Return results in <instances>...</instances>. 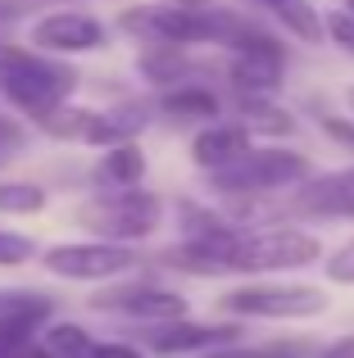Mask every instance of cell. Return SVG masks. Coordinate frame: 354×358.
I'll list each match as a JSON object with an SVG mask.
<instances>
[{
    "instance_id": "obj_1",
    "label": "cell",
    "mask_w": 354,
    "mask_h": 358,
    "mask_svg": "<svg viewBox=\"0 0 354 358\" xmlns=\"http://www.w3.org/2000/svg\"><path fill=\"white\" fill-rule=\"evenodd\" d=\"M78 91V69L64 59L32 50L18 41H0V100L14 109L27 127L50 118L55 109L73 105Z\"/></svg>"
},
{
    "instance_id": "obj_2",
    "label": "cell",
    "mask_w": 354,
    "mask_h": 358,
    "mask_svg": "<svg viewBox=\"0 0 354 358\" xmlns=\"http://www.w3.org/2000/svg\"><path fill=\"white\" fill-rule=\"evenodd\" d=\"M313 177L309 155L291 145H255L236 168L209 177V186L222 200H277V195H291L295 186H304Z\"/></svg>"
},
{
    "instance_id": "obj_3",
    "label": "cell",
    "mask_w": 354,
    "mask_h": 358,
    "mask_svg": "<svg viewBox=\"0 0 354 358\" xmlns=\"http://www.w3.org/2000/svg\"><path fill=\"white\" fill-rule=\"evenodd\" d=\"M73 222H78L82 231H91L96 241H109V245H141L150 241L155 231H160L164 222V200L155 191H118V195H96L91 191V200L78 204V213H73Z\"/></svg>"
},
{
    "instance_id": "obj_4",
    "label": "cell",
    "mask_w": 354,
    "mask_h": 358,
    "mask_svg": "<svg viewBox=\"0 0 354 358\" xmlns=\"http://www.w3.org/2000/svg\"><path fill=\"white\" fill-rule=\"evenodd\" d=\"M222 317H259V322H300V317H318L327 313V295L318 286L304 281H241V286L218 295Z\"/></svg>"
},
{
    "instance_id": "obj_5",
    "label": "cell",
    "mask_w": 354,
    "mask_h": 358,
    "mask_svg": "<svg viewBox=\"0 0 354 358\" xmlns=\"http://www.w3.org/2000/svg\"><path fill=\"white\" fill-rule=\"evenodd\" d=\"M36 263H41L50 277H59V281L114 286V281L132 277V272L141 268V263H150V259H141L132 245H109V241L87 236V241H55V245H45Z\"/></svg>"
},
{
    "instance_id": "obj_6",
    "label": "cell",
    "mask_w": 354,
    "mask_h": 358,
    "mask_svg": "<svg viewBox=\"0 0 354 358\" xmlns=\"http://www.w3.org/2000/svg\"><path fill=\"white\" fill-rule=\"evenodd\" d=\"M323 259L318 236L300 227H246L232 250V277H273V272L309 268Z\"/></svg>"
},
{
    "instance_id": "obj_7",
    "label": "cell",
    "mask_w": 354,
    "mask_h": 358,
    "mask_svg": "<svg viewBox=\"0 0 354 358\" xmlns=\"http://www.w3.org/2000/svg\"><path fill=\"white\" fill-rule=\"evenodd\" d=\"M96 313H114V317H127V322L136 327H164V322H177V317H186V295L173 286H164V281L155 277H123L114 281V286H100L96 295L87 299Z\"/></svg>"
},
{
    "instance_id": "obj_8",
    "label": "cell",
    "mask_w": 354,
    "mask_h": 358,
    "mask_svg": "<svg viewBox=\"0 0 354 358\" xmlns=\"http://www.w3.org/2000/svg\"><path fill=\"white\" fill-rule=\"evenodd\" d=\"M27 45L50 59L69 64L73 55H100L109 45V27L105 18H96L91 9H50V14L32 18L27 27Z\"/></svg>"
},
{
    "instance_id": "obj_9",
    "label": "cell",
    "mask_w": 354,
    "mask_h": 358,
    "mask_svg": "<svg viewBox=\"0 0 354 358\" xmlns=\"http://www.w3.org/2000/svg\"><path fill=\"white\" fill-rule=\"evenodd\" d=\"M132 345H141L146 354L160 358H182V354H227L241 345V327L236 322H195V317H177L164 327H136Z\"/></svg>"
},
{
    "instance_id": "obj_10",
    "label": "cell",
    "mask_w": 354,
    "mask_h": 358,
    "mask_svg": "<svg viewBox=\"0 0 354 358\" xmlns=\"http://www.w3.org/2000/svg\"><path fill=\"white\" fill-rule=\"evenodd\" d=\"M304 218V222H354V168L313 173L304 186L277 200V222Z\"/></svg>"
},
{
    "instance_id": "obj_11",
    "label": "cell",
    "mask_w": 354,
    "mask_h": 358,
    "mask_svg": "<svg viewBox=\"0 0 354 358\" xmlns=\"http://www.w3.org/2000/svg\"><path fill=\"white\" fill-rule=\"evenodd\" d=\"M250 150H255V136H250L236 118H218V122H209V127H200L191 136V164L200 168V173L218 177V173H227V168H236Z\"/></svg>"
},
{
    "instance_id": "obj_12",
    "label": "cell",
    "mask_w": 354,
    "mask_h": 358,
    "mask_svg": "<svg viewBox=\"0 0 354 358\" xmlns=\"http://www.w3.org/2000/svg\"><path fill=\"white\" fill-rule=\"evenodd\" d=\"M222 78H227L232 96H259L273 100L277 87L286 78V50H250V55H227L222 64Z\"/></svg>"
},
{
    "instance_id": "obj_13",
    "label": "cell",
    "mask_w": 354,
    "mask_h": 358,
    "mask_svg": "<svg viewBox=\"0 0 354 358\" xmlns=\"http://www.w3.org/2000/svg\"><path fill=\"white\" fill-rule=\"evenodd\" d=\"M141 182H146V150L136 145V141L100 150V159L91 164V186H96V195L141 191Z\"/></svg>"
},
{
    "instance_id": "obj_14",
    "label": "cell",
    "mask_w": 354,
    "mask_h": 358,
    "mask_svg": "<svg viewBox=\"0 0 354 358\" xmlns=\"http://www.w3.org/2000/svg\"><path fill=\"white\" fill-rule=\"evenodd\" d=\"M155 114L169 118V122H195V127H209V122L222 118V96L204 82H191V87H177V91H164V96L150 100Z\"/></svg>"
},
{
    "instance_id": "obj_15",
    "label": "cell",
    "mask_w": 354,
    "mask_h": 358,
    "mask_svg": "<svg viewBox=\"0 0 354 358\" xmlns=\"http://www.w3.org/2000/svg\"><path fill=\"white\" fill-rule=\"evenodd\" d=\"M209 64H200L191 50H136V73L150 82L155 91H177V87H191L195 73H204Z\"/></svg>"
},
{
    "instance_id": "obj_16",
    "label": "cell",
    "mask_w": 354,
    "mask_h": 358,
    "mask_svg": "<svg viewBox=\"0 0 354 358\" xmlns=\"http://www.w3.org/2000/svg\"><path fill=\"white\" fill-rule=\"evenodd\" d=\"M264 14H273L277 23H282V32L300 36V41H323V32H327V18L318 14V9L309 5V0H255Z\"/></svg>"
},
{
    "instance_id": "obj_17",
    "label": "cell",
    "mask_w": 354,
    "mask_h": 358,
    "mask_svg": "<svg viewBox=\"0 0 354 358\" xmlns=\"http://www.w3.org/2000/svg\"><path fill=\"white\" fill-rule=\"evenodd\" d=\"M236 122L250 131V136H291L295 131V118L286 114L282 105L273 100H259V96H236Z\"/></svg>"
},
{
    "instance_id": "obj_18",
    "label": "cell",
    "mask_w": 354,
    "mask_h": 358,
    "mask_svg": "<svg viewBox=\"0 0 354 358\" xmlns=\"http://www.w3.org/2000/svg\"><path fill=\"white\" fill-rule=\"evenodd\" d=\"M0 317H18V322L50 327L55 322V299L36 286H9L0 290Z\"/></svg>"
},
{
    "instance_id": "obj_19",
    "label": "cell",
    "mask_w": 354,
    "mask_h": 358,
    "mask_svg": "<svg viewBox=\"0 0 354 358\" xmlns=\"http://www.w3.org/2000/svg\"><path fill=\"white\" fill-rule=\"evenodd\" d=\"M45 209V186L23 182V177H0V213L5 218H27Z\"/></svg>"
},
{
    "instance_id": "obj_20",
    "label": "cell",
    "mask_w": 354,
    "mask_h": 358,
    "mask_svg": "<svg viewBox=\"0 0 354 358\" xmlns=\"http://www.w3.org/2000/svg\"><path fill=\"white\" fill-rule=\"evenodd\" d=\"M232 358H318V341H264V345H236L227 350Z\"/></svg>"
},
{
    "instance_id": "obj_21",
    "label": "cell",
    "mask_w": 354,
    "mask_h": 358,
    "mask_svg": "<svg viewBox=\"0 0 354 358\" xmlns=\"http://www.w3.org/2000/svg\"><path fill=\"white\" fill-rule=\"evenodd\" d=\"M32 259H41V245L27 236V231L0 227V268H23Z\"/></svg>"
},
{
    "instance_id": "obj_22",
    "label": "cell",
    "mask_w": 354,
    "mask_h": 358,
    "mask_svg": "<svg viewBox=\"0 0 354 358\" xmlns=\"http://www.w3.org/2000/svg\"><path fill=\"white\" fill-rule=\"evenodd\" d=\"M327 36L346 55H354V14H346V9H332V14H327Z\"/></svg>"
},
{
    "instance_id": "obj_23",
    "label": "cell",
    "mask_w": 354,
    "mask_h": 358,
    "mask_svg": "<svg viewBox=\"0 0 354 358\" xmlns=\"http://www.w3.org/2000/svg\"><path fill=\"white\" fill-rule=\"evenodd\" d=\"M327 277L341 281V286H354V241L341 245V250L327 259Z\"/></svg>"
},
{
    "instance_id": "obj_24",
    "label": "cell",
    "mask_w": 354,
    "mask_h": 358,
    "mask_svg": "<svg viewBox=\"0 0 354 358\" xmlns=\"http://www.w3.org/2000/svg\"><path fill=\"white\" fill-rule=\"evenodd\" d=\"M87 358H146V350L132 341H96Z\"/></svg>"
},
{
    "instance_id": "obj_25",
    "label": "cell",
    "mask_w": 354,
    "mask_h": 358,
    "mask_svg": "<svg viewBox=\"0 0 354 358\" xmlns=\"http://www.w3.org/2000/svg\"><path fill=\"white\" fill-rule=\"evenodd\" d=\"M318 122H323V131H327V136L346 141V145L354 150V122H346V118H332V114H318Z\"/></svg>"
},
{
    "instance_id": "obj_26",
    "label": "cell",
    "mask_w": 354,
    "mask_h": 358,
    "mask_svg": "<svg viewBox=\"0 0 354 358\" xmlns=\"http://www.w3.org/2000/svg\"><path fill=\"white\" fill-rule=\"evenodd\" d=\"M323 354H327V358H354V336H341V341L323 345Z\"/></svg>"
},
{
    "instance_id": "obj_27",
    "label": "cell",
    "mask_w": 354,
    "mask_h": 358,
    "mask_svg": "<svg viewBox=\"0 0 354 358\" xmlns=\"http://www.w3.org/2000/svg\"><path fill=\"white\" fill-rule=\"evenodd\" d=\"M164 5H213V0H164Z\"/></svg>"
},
{
    "instance_id": "obj_28",
    "label": "cell",
    "mask_w": 354,
    "mask_h": 358,
    "mask_svg": "<svg viewBox=\"0 0 354 358\" xmlns=\"http://www.w3.org/2000/svg\"><path fill=\"white\" fill-rule=\"evenodd\" d=\"M346 100H350V109H354V87H350V91H346Z\"/></svg>"
},
{
    "instance_id": "obj_29",
    "label": "cell",
    "mask_w": 354,
    "mask_h": 358,
    "mask_svg": "<svg viewBox=\"0 0 354 358\" xmlns=\"http://www.w3.org/2000/svg\"><path fill=\"white\" fill-rule=\"evenodd\" d=\"M346 14H354V0H346Z\"/></svg>"
},
{
    "instance_id": "obj_30",
    "label": "cell",
    "mask_w": 354,
    "mask_h": 358,
    "mask_svg": "<svg viewBox=\"0 0 354 358\" xmlns=\"http://www.w3.org/2000/svg\"><path fill=\"white\" fill-rule=\"evenodd\" d=\"M209 358H232V354H209Z\"/></svg>"
},
{
    "instance_id": "obj_31",
    "label": "cell",
    "mask_w": 354,
    "mask_h": 358,
    "mask_svg": "<svg viewBox=\"0 0 354 358\" xmlns=\"http://www.w3.org/2000/svg\"><path fill=\"white\" fill-rule=\"evenodd\" d=\"M318 358H327V354H318Z\"/></svg>"
}]
</instances>
